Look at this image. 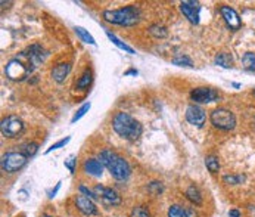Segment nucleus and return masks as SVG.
Segmentation results:
<instances>
[{
  "instance_id": "nucleus-1",
  "label": "nucleus",
  "mask_w": 255,
  "mask_h": 217,
  "mask_svg": "<svg viewBox=\"0 0 255 217\" xmlns=\"http://www.w3.org/2000/svg\"><path fill=\"white\" fill-rule=\"evenodd\" d=\"M112 127L115 133L127 141H137L142 136V124L127 112H117L112 118Z\"/></svg>"
},
{
  "instance_id": "nucleus-2",
  "label": "nucleus",
  "mask_w": 255,
  "mask_h": 217,
  "mask_svg": "<svg viewBox=\"0 0 255 217\" xmlns=\"http://www.w3.org/2000/svg\"><path fill=\"white\" fill-rule=\"evenodd\" d=\"M103 167H106L111 173V176L117 181H125L129 179L130 173H132V168H130V164L127 163L122 157H119L117 152H114L112 149H103L101 154H99V158H98Z\"/></svg>"
},
{
  "instance_id": "nucleus-3",
  "label": "nucleus",
  "mask_w": 255,
  "mask_h": 217,
  "mask_svg": "<svg viewBox=\"0 0 255 217\" xmlns=\"http://www.w3.org/2000/svg\"><path fill=\"white\" fill-rule=\"evenodd\" d=\"M102 17L106 22L121 27H132L140 21L142 12L137 6H124L121 9H108L102 14Z\"/></svg>"
},
{
  "instance_id": "nucleus-4",
  "label": "nucleus",
  "mask_w": 255,
  "mask_h": 217,
  "mask_svg": "<svg viewBox=\"0 0 255 217\" xmlns=\"http://www.w3.org/2000/svg\"><path fill=\"white\" fill-rule=\"evenodd\" d=\"M211 123L214 127L220 128V130H233L236 126V117L232 111L226 109V108H217L211 112L209 117Z\"/></svg>"
},
{
  "instance_id": "nucleus-5",
  "label": "nucleus",
  "mask_w": 255,
  "mask_h": 217,
  "mask_svg": "<svg viewBox=\"0 0 255 217\" xmlns=\"http://www.w3.org/2000/svg\"><path fill=\"white\" fill-rule=\"evenodd\" d=\"M0 130H2V135L5 138L14 139V138H18L24 132V123H22V120L19 117L9 115V117L2 120Z\"/></svg>"
},
{
  "instance_id": "nucleus-6",
  "label": "nucleus",
  "mask_w": 255,
  "mask_h": 217,
  "mask_svg": "<svg viewBox=\"0 0 255 217\" xmlns=\"http://www.w3.org/2000/svg\"><path fill=\"white\" fill-rule=\"evenodd\" d=\"M28 158L22 152H6L2 157V170L5 173H17L25 164Z\"/></svg>"
},
{
  "instance_id": "nucleus-7",
  "label": "nucleus",
  "mask_w": 255,
  "mask_h": 217,
  "mask_svg": "<svg viewBox=\"0 0 255 217\" xmlns=\"http://www.w3.org/2000/svg\"><path fill=\"white\" fill-rule=\"evenodd\" d=\"M31 70H33V65L30 64H24L21 59H12V61H9L8 62V65H6V68H5V72H6V75L11 78V80H15V81H21V80H24L30 72H31Z\"/></svg>"
},
{
  "instance_id": "nucleus-8",
  "label": "nucleus",
  "mask_w": 255,
  "mask_h": 217,
  "mask_svg": "<svg viewBox=\"0 0 255 217\" xmlns=\"http://www.w3.org/2000/svg\"><path fill=\"white\" fill-rule=\"evenodd\" d=\"M190 98L196 104H209L219 101L220 93L212 88H196L190 92Z\"/></svg>"
},
{
  "instance_id": "nucleus-9",
  "label": "nucleus",
  "mask_w": 255,
  "mask_h": 217,
  "mask_svg": "<svg viewBox=\"0 0 255 217\" xmlns=\"http://www.w3.org/2000/svg\"><path fill=\"white\" fill-rule=\"evenodd\" d=\"M95 194L102 201V204L106 205V207H114V205L121 204V197L111 188H105V186L98 185L95 188Z\"/></svg>"
},
{
  "instance_id": "nucleus-10",
  "label": "nucleus",
  "mask_w": 255,
  "mask_h": 217,
  "mask_svg": "<svg viewBox=\"0 0 255 217\" xmlns=\"http://www.w3.org/2000/svg\"><path fill=\"white\" fill-rule=\"evenodd\" d=\"M180 11L192 24H199V12H201L199 2H195V0H185V2L180 3Z\"/></svg>"
},
{
  "instance_id": "nucleus-11",
  "label": "nucleus",
  "mask_w": 255,
  "mask_h": 217,
  "mask_svg": "<svg viewBox=\"0 0 255 217\" xmlns=\"http://www.w3.org/2000/svg\"><path fill=\"white\" fill-rule=\"evenodd\" d=\"M220 14H221V17H223V19H224L226 25H227L230 30L236 31V30H239V28L242 27V21H240V18H239L238 12H236L233 8L223 5V6L220 8Z\"/></svg>"
},
{
  "instance_id": "nucleus-12",
  "label": "nucleus",
  "mask_w": 255,
  "mask_h": 217,
  "mask_svg": "<svg viewBox=\"0 0 255 217\" xmlns=\"http://www.w3.org/2000/svg\"><path fill=\"white\" fill-rule=\"evenodd\" d=\"M24 56L28 59V62L33 65V67H37L40 64H43L48 58V52L38 46V45H33L27 52H24Z\"/></svg>"
},
{
  "instance_id": "nucleus-13",
  "label": "nucleus",
  "mask_w": 255,
  "mask_h": 217,
  "mask_svg": "<svg viewBox=\"0 0 255 217\" xmlns=\"http://www.w3.org/2000/svg\"><path fill=\"white\" fill-rule=\"evenodd\" d=\"M205 111L198 107V105H190L187 107L186 109V120L192 124V126H196V127H202V124L205 123Z\"/></svg>"
},
{
  "instance_id": "nucleus-14",
  "label": "nucleus",
  "mask_w": 255,
  "mask_h": 217,
  "mask_svg": "<svg viewBox=\"0 0 255 217\" xmlns=\"http://www.w3.org/2000/svg\"><path fill=\"white\" fill-rule=\"evenodd\" d=\"M75 205L77 208L83 213V214H86V216H92V214H96L98 208H96V204L93 202L92 198L86 197V195H83V194H78L75 197Z\"/></svg>"
},
{
  "instance_id": "nucleus-15",
  "label": "nucleus",
  "mask_w": 255,
  "mask_h": 217,
  "mask_svg": "<svg viewBox=\"0 0 255 217\" xmlns=\"http://www.w3.org/2000/svg\"><path fill=\"white\" fill-rule=\"evenodd\" d=\"M83 170L87 173V175L90 176H102V173H103V164L96 160V158H87L86 161H84L83 164Z\"/></svg>"
},
{
  "instance_id": "nucleus-16",
  "label": "nucleus",
  "mask_w": 255,
  "mask_h": 217,
  "mask_svg": "<svg viewBox=\"0 0 255 217\" xmlns=\"http://www.w3.org/2000/svg\"><path fill=\"white\" fill-rule=\"evenodd\" d=\"M69 71H71V64H68V62H61V64H58V65L52 70L51 74H52V77H53V80H55L56 83H64V81L67 80Z\"/></svg>"
},
{
  "instance_id": "nucleus-17",
  "label": "nucleus",
  "mask_w": 255,
  "mask_h": 217,
  "mask_svg": "<svg viewBox=\"0 0 255 217\" xmlns=\"http://www.w3.org/2000/svg\"><path fill=\"white\" fill-rule=\"evenodd\" d=\"M92 80H93L92 71H90V70H86V71L83 72V75L78 78V81H77V84H75V88L80 89V90H86V89H89V86L92 84Z\"/></svg>"
},
{
  "instance_id": "nucleus-18",
  "label": "nucleus",
  "mask_w": 255,
  "mask_h": 217,
  "mask_svg": "<svg viewBox=\"0 0 255 217\" xmlns=\"http://www.w3.org/2000/svg\"><path fill=\"white\" fill-rule=\"evenodd\" d=\"M106 36H108V38L114 43V45H115L117 48H119L121 51H124V52H127V54H130V55H135V54H136L133 48H130L129 45H125L124 41H121V40H119L115 34H112L111 31H106Z\"/></svg>"
},
{
  "instance_id": "nucleus-19",
  "label": "nucleus",
  "mask_w": 255,
  "mask_h": 217,
  "mask_svg": "<svg viewBox=\"0 0 255 217\" xmlns=\"http://www.w3.org/2000/svg\"><path fill=\"white\" fill-rule=\"evenodd\" d=\"M74 31H75V34H77L84 43H87V45H92V46H96L95 38L92 37V34H90L86 28H83V27H74Z\"/></svg>"
},
{
  "instance_id": "nucleus-20",
  "label": "nucleus",
  "mask_w": 255,
  "mask_h": 217,
  "mask_svg": "<svg viewBox=\"0 0 255 217\" xmlns=\"http://www.w3.org/2000/svg\"><path fill=\"white\" fill-rule=\"evenodd\" d=\"M186 198L195 205H201L202 204V195H201L199 189L195 188V186H189L186 189Z\"/></svg>"
},
{
  "instance_id": "nucleus-21",
  "label": "nucleus",
  "mask_w": 255,
  "mask_h": 217,
  "mask_svg": "<svg viewBox=\"0 0 255 217\" xmlns=\"http://www.w3.org/2000/svg\"><path fill=\"white\" fill-rule=\"evenodd\" d=\"M168 217H192V216L185 207L174 204V205H171L168 208Z\"/></svg>"
},
{
  "instance_id": "nucleus-22",
  "label": "nucleus",
  "mask_w": 255,
  "mask_h": 217,
  "mask_svg": "<svg viewBox=\"0 0 255 217\" xmlns=\"http://www.w3.org/2000/svg\"><path fill=\"white\" fill-rule=\"evenodd\" d=\"M216 64L223 67V68H232L233 67V58L226 54V52H221L216 56Z\"/></svg>"
},
{
  "instance_id": "nucleus-23",
  "label": "nucleus",
  "mask_w": 255,
  "mask_h": 217,
  "mask_svg": "<svg viewBox=\"0 0 255 217\" xmlns=\"http://www.w3.org/2000/svg\"><path fill=\"white\" fill-rule=\"evenodd\" d=\"M148 33L151 34V36H153L155 38H164V37H167V28L165 27H162V25H159V24H153V25H151L149 27V30H148Z\"/></svg>"
},
{
  "instance_id": "nucleus-24",
  "label": "nucleus",
  "mask_w": 255,
  "mask_h": 217,
  "mask_svg": "<svg viewBox=\"0 0 255 217\" xmlns=\"http://www.w3.org/2000/svg\"><path fill=\"white\" fill-rule=\"evenodd\" d=\"M242 65L249 71H255V54L254 52H246L242 56Z\"/></svg>"
},
{
  "instance_id": "nucleus-25",
  "label": "nucleus",
  "mask_w": 255,
  "mask_h": 217,
  "mask_svg": "<svg viewBox=\"0 0 255 217\" xmlns=\"http://www.w3.org/2000/svg\"><path fill=\"white\" fill-rule=\"evenodd\" d=\"M205 165H206V168H208L211 173H217V171L220 170V161H219V158L214 157V155H209V157L205 158Z\"/></svg>"
},
{
  "instance_id": "nucleus-26",
  "label": "nucleus",
  "mask_w": 255,
  "mask_h": 217,
  "mask_svg": "<svg viewBox=\"0 0 255 217\" xmlns=\"http://www.w3.org/2000/svg\"><path fill=\"white\" fill-rule=\"evenodd\" d=\"M130 217H152L151 211L146 205H137L132 210Z\"/></svg>"
},
{
  "instance_id": "nucleus-27",
  "label": "nucleus",
  "mask_w": 255,
  "mask_h": 217,
  "mask_svg": "<svg viewBox=\"0 0 255 217\" xmlns=\"http://www.w3.org/2000/svg\"><path fill=\"white\" fill-rule=\"evenodd\" d=\"M37 151H38V144H35V142H30V144L24 145L22 154H24L27 158H31V157H34V155L37 154Z\"/></svg>"
},
{
  "instance_id": "nucleus-28",
  "label": "nucleus",
  "mask_w": 255,
  "mask_h": 217,
  "mask_svg": "<svg viewBox=\"0 0 255 217\" xmlns=\"http://www.w3.org/2000/svg\"><path fill=\"white\" fill-rule=\"evenodd\" d=\"M173 64L174 65H179V67H193V62L189 56L186 55H179L173 59Z\"/></svg>"
},
{
  "instance_id": "nucleus-29",
  "label": "nucleus",
  "mask_w": 255,
  "mask_h": 217,
  "mask_svg": "<svg viewBox=\"0 0 255 217\" xmlns=\"http://www.w3.org/2000/svg\"><path fill=\"white\" fill-rule=\"evenodd\" d=\"M89 109H90V104H89V102H87V104H84V105H81V107L77 109V112L74 114V117L71 118V123L74 124L75 121H78L81 117H84V115H86V112H87Z\"/></svg>"
},
{
  "instance_id": "nucleus-30",
  "label": "nucleus",
  "mask_w": 255,
  "mask_h": 217,
  "mask_svg": "<svg viewBox=\"0 0 255 217\" xmlns=\"http://www.w3.org/2000/svg\"><path fill=\"white\" fill-rule=\"evenodd\" d=\"M148 189H149V192H151L152 195H159V194L162 192V185H161V182H152V183L148 186Z\"/></svg>"
},
{
  "instance_id": "nucleus-31",
  "label": "nucleus",
  "mask_w": 255,
  "mask_h": 217,
  "mask_svg": "<svg viewBox=\"0 0 255 217\" xmlns=\"http://www.w3.org/2000/svg\"><path fill=\"white\" fill-rule=\"evenodd\" d=\"M69 139H71V138L68 136V138H65V139H61V141H58L56 144H53V145H52V146H51V148L46 151V154H49V152H52V151H55V149H59V148H62V146H65V145L69 142Z\"/></svg>"
},
{
  "instance_id": "nucleus-32",
  "label": "nucleus",
  "mask_w": 255,
  "mask_h": 217,
  "mask_svg": "<svg viewBox=\"0 0 255 217\" xmlns=\"http://www.w3.org/2000/svg\"><path fill=\"white\" fill-rule=\"evenodd\" d=\"M223 181L229 185H238L243 181V178H240V176H224Z\"/></svg>"
},
{
  "instance_id": "nucleus-33",
  "label": "nucleus",
  "mask_w": 255,
  "mask_h": 217,
  "mask_svg": "<svg viewBox=\"0 0 255 217\" xmlns=\"http://www.w3.org/2000/svg\"><path fill=\"white\" fill-rule=\"evenodd\" d=\"M75 163H77L75 157H69L68 160H65L64 165L69 170V173H74V171H75Z\"/></svg>"
},
{
  "instance_id": "nucleus-34",
  "label": "nucleus",
  "mask_w": 255,
  "mask_h": 217,
  "mask_svg": "<svg viewBox=\"0 0 255 217\" xmlns=\"http://www.w3.org/2000/svg\"><path fill=\"white\" fill-rule=\"evenodd\" d=\"M80 192H81L83 195H86V197H89V198H92V199H96V198H98L95 192H92V191H89V189H87L86 186H83V185L80 186Z\"/></svg>"
},
{
  "instance_id": "nucleus-35",
  "label": "nucleus",
  "mask_w": 255,
  "mask_h": 217,
  "mask_svg": "<svg viewBox=\"0 0 255 217\" xmlns=\"http://www.w3.org/2000/svg\"><path fill=\"white\" fill-rule=\"evenodd\" d=\"M59 188H61V182H58V183H56V188H55V189H52V191L49 192V198H53V197L56 195V192L59 191Z\"/></svg>"
},
{
  "instance_id": "nucleus-36",
  "label": "nucleus",
  "mask_w": 255,
  "mask_h": 217,
  "mask_svg": "<svg viewBox=\"0 0 255 217\" xmlns=\"http://www.w3.org/2000/svg\"><path fill=\"white\" fill-rule=\"evenodd\" d=\"M229 216H230V217H240V213H239L238 210H230V211H229Z\"/></svg>"
},
{
  "instance_id": "nucleus-37",
  "label": "nucleus",
  "mask_w": 255,
  "mask_h": 217,
  "mask_svg": "<svg viewBox=\"0 0 255 217\" xmlns=\"http://www.w3.org/2000/svg\"><path fill=\"white\" fill-rule=\"evenodd\" d=\"M130 74H133V75H137V71L136 70H129L125 72V75H130Z\"/></svg>"
},
{
  "instance_id": "nucleus-38",
  "label": "nucleus",
  "mask_w": 255,
  "mask_h": 217,
  "mask_svg": "<svg viewBox=\"0 0 255 217\" xmlns=\"http://www.w3.org/2000/svg\"><path fill=\"white\" fill-rule=\"evenodd\" d=\"M43 217H52V216H48V214H45V216H43Z\"/></svg>"
}]
</instances>
